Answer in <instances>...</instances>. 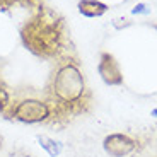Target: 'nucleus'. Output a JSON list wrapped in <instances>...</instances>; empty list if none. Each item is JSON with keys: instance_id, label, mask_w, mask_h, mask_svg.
<instances>
[{"instance_id": "0eeeda50", "label": "nucleus", "mask_w": 157, "mask_h": 157, "mask_svg": "<svg viewBox=\"0 0 157 157\" xmlns=\"http://www.w3.org/2000/svg\"><path fill=\"white\" fill-rule=\"evenodd\" d=\"M36 140H38L39 147H41L50 157H58L60 154L63 152V144L60 140H55V138L50 137V135L39 133V135H36Z\"/></svg>"}, {"instance_id": "f8f14e48", "label": "nucleus", "mask_w": 157, "mask_h": 157, "mask_svg": "<svg viewBox=\"0 0 157 157\" xmlns=\"http://www.w3.org/2000/svg\"><path fill=\"white\" fill-rule=\"evenodd\" d=\"M2 147H4V137L0 135V150H2Z\"/></svg>"}, {"instance_id": "20e7f679", "label": "nucleus", "mask_w": 157, "mask_h": 157, "mask_svg": "<svg viewBox=\"0 0 157 157\" xmlns=\"http://www.w3.org/2000/svg\"><path fill=\"white\" fill-rule=\"evenodd\" d=\"M98 74L106 86L118 87L123 84V72L121 67H120V62L114 58V55H111L108 51H102L99 55Z\"/></svg>"}, {"instance_id": "f03ea898", "label": "nucleus", "mask_w": 157, "mask_h": 157, "mask_svg": "<svg viewBox=\"0 0 157 157\" xmlns=\"http://www.w3.org/2000/svg\"><path fill=\"white\" fill-rule=\"evenodd\" d=\"M24 48L43 60H58L65 51V22L53 9L39 5L21 26Z\"/></svg>"}, {"instance_id": "ddd939ff", "label": "nucleus", "mask_w": 157, "mask_h": 157, "mask_svg": "<svg viewBox=\"0 0 157 157\" xmlns=\"http://www.w3.org/2000/svg\"><path fill=\"white\" fill-rule=\"evenodd\" d=\"M152 28H154V29H157V24H154V26H152Z\"/></svg>"}, {"instance_id": "39448f33", "label": "nucleus", "mask_w": 157, "mask_h": 157, "mask_svg": "<svg viewBox=\"0 0 157 157\" xmlns=\"http://www.w3.org/2000/svg\"><path fill=\"white\" fill-rule=\"evenodd\" d=\"M102 149L109 157H128L137 150V140L126 133H109L102 140Z\"/></svg>"}, {"instance_id": "f257e3e1", "label": "nucleus", "mask_w": 157, "mask_h": 157, "mask_svg": "<svg viewBox=\"0 0 157 157\" xmlns=\"http://www.w3.org/2000/svg\"><path fill=\"white\" fill-rule=\"evenodd\" d=\"M44 99L53 108V121H67L84 114L90 106V92L78 63L70 56H60L44 86Z\"/></svg>"}, {"instance_id": "9b49d317", "label": "nucleus", "mask_w": 157, "mask_h": 157, "mask_svg": "<svg viewBox=\"0 0 157 157\" xmlns=\"http://www.w3.org/2000/svg\"><path fill=\"white\" fill-rule=\"evenodd\" d=\"M9 157H31L29 154H24V152H12Z\"/></svg>"}, {"instance_id": "7ed1b4c3", "label": "nucleus", "mask_w": 157, "mask_h": 157, "mask_svg": "<svg viewBox=\"0 0 157 157\" xmlns=\"http://www.w3.org/2000/svg\"><path fill=\"white\" fill-rule=\"evenodd\" d=\"M2 116L9 121H17L24 125H51L53 108L44 99V96H24L12 99L9 109Z\"/></svg>"}, {"instance_id": "6e6552de", "label": "nucleus", "mask_w": 157, "mask_h": 157, "mask_svg": "<svg viewBox=\"0 0 157 157\" xmlns=\"http://www.w3.org/2000/svg\"><path fill=\"white\" fill-rule=\"evenodd\" d=\"M21 5V7H28V9H36L41 5V0H0V12L10 10L12 7Z\"/></svg>"}, {"instance_id": "1a4fd4ad", "label": "nucleus", "mask_w": 157, "mask_h": 157, "mask_svg": "<svg viewBox=\"0 0 157 157\" xmlns=\"http://www.w3.org/2000/svg\"><path fill=\"white\" fill-rule=\"evenodd\" d=\"M10 102H12V94H10V90H9V87L5 86L2 80H0V114H4L5 111L9 109Z\"/></svg>"}, {"instance_id": "9d476101", "label": "nucleus", "mask_w": 157, "mask_h": 157, "mask_svg": "<svg viewBox=\"0 0 157 157\" xmlns=\"http://www.w3.org/2000/svg\"><path fill=\"white\" fill-rule=\"evenodd\" d=\"M132 12H133V14H149L150 9L147 7L145 4H138V5H135V7H133V10H132Z\"/></svg>"}, {"instance_id": "423d86ee", "label": "nucleus", "mask_w": 157, "mask_h": 157, "mask_svg": "<svg viewBox=\"0 0 157 157\" xmlns=\"http://www.w3.org/2000/svg\"><path fill=\"white\" fill-rule=\"evenodd\" d=\"M77 9L86 17H102L109 7L101 0H78Z\"/></svg>"}]
</instances>
